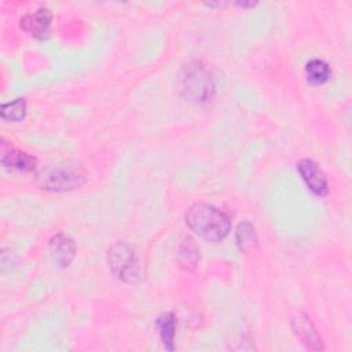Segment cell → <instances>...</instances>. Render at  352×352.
<instances>
[{
  "instance_id": "6da1fadb",
  "label": "cell",
  "mask_w": 352,
  "mask_h": 352,
  "mask_svg": "<svg viewBox=\"0 0 352 352\" xmlns=\"http://www.w3.org/2000/svg\"><path fill=\"white\" fill-rule=\"evenodd\" d=\"M182 94L197 104H208L214 100L217 81L208 65L194 60L187 63L179 77Z\"/></svg>"
},
{
  "instance_id": "7a4b0ae2",
  "label": "cell",
  "mask_w": 352,
  "mask_h": 352,
  "mask_svg": "<svg viewBox=\"0 0 352 352\" xmlns=\"http://www.w3.org/2000/svg\"><path fill=\"white\" fill-rule=\"evenodd\" d=\"M186 223L190 230L210 242L223 241L231 230L228 216L209 204L191 205L186 212Z\"/></svg>"
},
{
  "instance_id": "3957f363",
  "label": "cell",
  "mask_w": 352,
  "mask_h": 352,
  "mask_svg": "<svg viewBox=\"0 0 352 352\" xmlns=\"http://www.w3.org/2000/svg\"><path fill=\"white\" fill-rule=\"evenodd\" d=\"M36 184L48 191H70L78 188L85 182L84 166L73 160L51 164L36 173Z\"/></svg>"
},
{
  "instance_id": "277c9868",
  "label": "cell",
  "mask_w": 352,
  "mask_h": 352,
  "mask_svg": "<svg viewBox=\"0 0 352 352\" xmlns=\"http://www.w3.org/2000/svg\"><path fill=\"white\" fill-rule=\"evenodd\" d=\"M107 264L110 271L126 283H135L140 279L138 254L126 242H117L109 248Z\"/></svg>"
},
{
  "instance_id": "5b68a950",
  "label": "cell",
  "mask_w": 352,
  "mask_h": 352,
  "mask_svg": "<svg viewBox=\"0 0 352 352\" xmlns=\"http://www.w3.org/2000/svg\"><path fill=\"white\" fill-rule=\"evenodd\" d=\"M297 170L312 194L316 197H324L329 192L327 177L315 161L308 158L300 160L297 164Z\"/></svg>"
},
{
  "instance_id": "8992f818",
  "label": "cell",
  "mask_w": 352,
  "mask_h": 352,
  "mask_svg": "<svg viewBox=\"0 0 352 352\" xmlns=\"http://www.w3.org/2000/svg\"><path fill=\"white\" fill-rule=\"evenodd\" d=\"M51 22H52V12L45 8H37L34 11L26 12L21 18V28L36 38H47L51 32Z\"/></svg>"
},
{
  "instance_id": "52a82bcc",
  "label": "cell",
  "mask_w": 352,
  "mask_h": 352,
  "mask_svg": "<svg viewBox=\"0 0 352 352\" xmlns=\"http://www.w3.org/2000/svg\"><path fill=\"white\" fill-rule=\"evenodd\" d=\"M292 326H293L296 336L301 340V342L308 349H311V351H322L323 349L322 338L307 314H298L293 319Z\"/></svg>"
},
{
  "instance_id": "ba28073f",
  "label": "cell",
  "mask_w": 352,
  "mask_h": 352,
  "mask_svg": "<svg viewBox=\"0 0 352 352\" xmlns=\"http://www.w3.org/2000/svg\"><path fill=\"white\" fill-rule=\"evenodd\" d=\"M1 164L3 166L14 170H21V172H32L36 169L37 160L21 150L14 148L12 146L6 147V143L1 146Z\"/></svg>"
},
{
  "instance_id": "9c48e42d",
  "label": "cell",
  "mask_w": 352,
  "mask_h": 352,
  "mask_svg": "<svg viewBox=\"0 0 352 352\" xmlns=\"http://www.w3.org/2000/svg\"><path fill=\"white\" fill-rule=\"evenodd\" d=\"M48 248H50L52 260L59 267H67L74 258V254H76L74 242L65 234L54 235L48 242Z\"/></svg>"
},
{
  "instance_id": "30bf717a",
  "label": "cell",
  "mask_w": 352,
  "mask_h": 352,
  "mask_svg": "<svg viewBox=\"0 0 352 352\" xmlns=\"http://www.w3.org/2000/svg\"><path fill=\"white\" fill-rule=\"evenodd\" d=\"M157 327L162 345L168 351L175 349V333H176V316L172 312H165L157 319Z\"/></svg>"
},
{
  "instance_id": "8fae6325",
  "label": "cell",
  "mask_w": 352,
  "mask_h": 352,
  "mask_svg": "<svg viewBox=\"0 0 352 352\" xmlns=\"http://www.w3.org/2000/svg\"><path fill=\"white\" fill-rule=\"evenodd\" d=\"M330 74H331L330 66L323 59L315 58L307 62L305 65V76L311 84H315V85L324 84L330 78Z\"/></svg>"
},
{
  "instance_id": "7c38bea8",
  "label": "cell",
  "mask_w": 352,
  "mask_h": 352,
  "mask_svg": "<svg viewBox=\"0 0 352 352\" xmlns=\"http://www.w3.org/2000/svg\"><path fill=\"white\" fill-rule=\"evenodd\" d=\"M199 261V249L194 239L184 236L179 249V263L186 270H194Z\"/></svg>"
},
{
  "instance_id": "4fadbf2b",
  "label": "cell",
  "mask_w": 352,
  "mask_h": 352,
  "mask_svg": "<svg viewBox=\"0 0 352 352\" xmlns=\"http://www.w3.org/2000/svg\"><path fill=\"white\" fill-rule=\"evenodd\" d=\"M235 241L241 252H250L257 246V235L254 227L249 221H242L238 224L235 231Z\"/></svg>"
},
{
  "instance_id": "5bb4252c",
  "label": "cell",
  "mask_w": 352,
  "mask_h": 352,
  "mask_svg": "<svg viewBox=\"0 0 352 352\" xmlns=\"http://www.w3.org/2000/svg\"><path fill=\"white\" fill-rule=\"evenodd\" d=\"M1 118L4 121H21L26 116V100L25 98H16L12 102L1 104Z\"/></svg>"
},
{
  "instance_id": "9a60e30c",
  "label": "cell",
  "mask_w": 352,
  "mask_h": 352,
  "mask_svg": "<svg viewBox=\"0 0 352 352\" xmlns=\"http://www.w3.org/2000/svg\"><path fill=\"white\" fill-rule=\"evenodd\" d=\"M235 4H236V6H241V7H245V8H246V7H254V6H256L254 1H249V3H248V1H238V3H235Z\"/></svg>"
}]
</instances>
